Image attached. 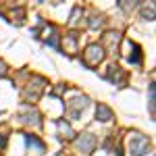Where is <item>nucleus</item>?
Returning <instances> with one entry per match:
<instances>
[{"label": "nucleus", "instance_id": "1", "mask_svg": "<svg viewBox=\"0 0 156 156\" xmlns=\"http://www.w3.org/2000/svg\"><path fill=\"white\" fill-rule=\"evenodd\" d=\"M150 140L142 135V133H131V137H129V150H131L133 156H144L150 152Z\"/></svg>", "mask_w": 156, "mask_h": 156}, {"label": "nucleus", "instance_id": "2", "mask_svg": "<svg viewBox=\"0 0 156 156\" xmlns=\"http://www.w3.org/2000/svg\"><path fill=\"white\" fill-rule=\"evenodd\" d=\"M104 60V48L102 46H98V44H92V46H87L83 52V65L85 67H96Z\"/></svg>", "mask_w": 156, "mask_h": 156}, {"label": "nucleus", "instance_id": "3", "mask_svg": "<svg viewBox=\"0 0 156 156\" xmlns=\"http://www.w3.org/2000/svg\"><path fill=\"white\" fill-rule=\"evenodd\" d=\"M87 102H90V100H87L85 96L73 98L71 102L67 104V112H69V117H71V119H79V117H81V112L87 108Z\"/></svg>", "mask_w": 156, "mask_h": 156}, {"label": "nucleus", "instance_id": "4", "mask_svg": "<svg viewBox=\"0 0 156 156\" xmlns=\"http://www.w3.org/2000/svg\"><path fill=\"white\" fill-rule=\"evenodd\" d=\"M96 135H92V133H83V135H79L77 137V142H75V146H77V150L79 152H83V154H92L94 152V148H96Z\"/></svg>", "mask_w": 156, "mask_h": 156}, {"label": "nucleus", "instance_id": "5", "mask_svg": "<svg viewBox=\"0 0 156 156\" xmlns=\"http://www.w3.org/2000/svg\"><path fill=\"white\" fill-rule=\"evenodd\" d=\"M21 121H23V123H27V125H34V127L42 125V121H40V112H37L36 108H31V106L25 108V112L21 115Z\"/></svg>", "mask_w": 156, "mask_h": 156}, {"label": "nucleus", "instance_id": "6", "mask_svg": "<svg viewBox=\"0 0 156 156\" xmlns=\"http://www.w3.org/2000/svg\"><path fill=\"white\" fill-rule=\"evenodd\" d=\"M106 79H110L112 83H115V85H119V87H123V83H125V75L121 73V69L117 67V65H112V67H108Z\"/></svg>", "mask_w": 156, "mask_h": 156}, {"label": "nucleus", "instance_id": "7", "mask_svg": "<svg viewBox=\"0 0 156 156\" xmlns=\"http://www.w3.org/2000/svg\"><path fill=\"white\" fill-rule=\"evenodd\" d=\"M25 142H27V146H29V150H31V148L36 150V156L44 154V150H46V146L42 144V142L37 140L36 135H25Z\"/></svg>", "mask_w": 156, "mask_h": 156}, {"label": "nucleus", "instance_id": "8", "mask_svg": "<svg viewBox=\"0 0 156 156\" xmlns=\"http://www.w3.org/2000/svg\"><path fill=\"white\" fill-rule=\"evenodd\" d=\"M96 119L106 123V121L112 119V110H110L106 104H98V108H96Z\"/></svg>", "mask_w": 156, "mask_h": 156}, {"label": "nucleus", "instance_id": "9", "mask_svg": "<svg viewBox=\"0 0 156 156\" xmlns=\"http://www.w3.org/2000/svg\"><path fill=\"white\" fill-rule=\"evenodd\" d=\"M65 42L69 44V54L77 52V34H69V36H65Z\"/></svg>", "mask_w": 156, "mask_h": 156}, {"label": "nucleus", "instance_id": "10", "mask_svg": "<svg viewBox=\"0 0 156 156\" xmlns=\"http://www.w3.org/2000/svg\"><path fill=\"white\" fill-rule=\"evenodd\" d=\"M56 125H58V129H60V137H73V129L69 127V123H65V121H56Z\"/></svg>", "mask_w": 156, "mask_h": 156}, {"label": "nucleus", "instance_id": "11", "mask_svg": "<svg viewBox=\"0 0 156 156\" xmlns=\"http://www.w3.org/2000/svg\"><path fill=\"white\" fill-rule=\"evenodd\" d=\"M142 15H144L146 19H150V21H152V19H154V6H152V4H150V9L144 6V9H142Z\"/></svg>", "mask_w": 156, "mask_h": 156}, {"label": "nucleus", "instance_id": "12", "mask_svg": "<svg viewBox=\"0 0 156 156\" xmlns=\"http://www.w3.org/2000/svg\"><path fill=\"white\" fill-rule=\"evenodd\" d=\"M102 25H104V19H102V17H92L90 27H94V29H96V27H102Z\"/></svg>", "mask_w": 156, "mask_h": 156}, {"label": "nucleus", "instance_id": "13", "mask_svg": "<svg viewBox=\"0 0 156 156\" xmlns=\"http://www.w3.org/2000/svg\"><path fill=\"white\" fill-rule=\"evenodd\" d=\"M150 115L154 117V83H150Z\"/></svg>", "mask_w": 156, "mask_h": 156}, {"label": "nucleus", "instance_id": "14", "mask_svg": "<svg viewBox=\"0 0 156 156\" xmlns=\"http://www.w3.org/2000/svg\"><path fill=\"white\" fill-rule=\"evenodd\" d=\"M79 15H81V9H79V6H75V9H73V15H71V25L77 23V17H79Z\"/></svg>", "mask_w": 156, "mask_h": 156}, {"label": "nucleus", "instance_id": "15", "mask_svg": "<svg viewBox=\"0 0 156 156\" xmlns=\"http://www.w3.org/2000/svg\"><path fill=\"white\" fill-rule=\"evenodd\" d=\"M4 146H6V137H4V135H0V148H4Z\"/></svg>", "mask_w": 156, "mask_h": 156}]
</instances>
